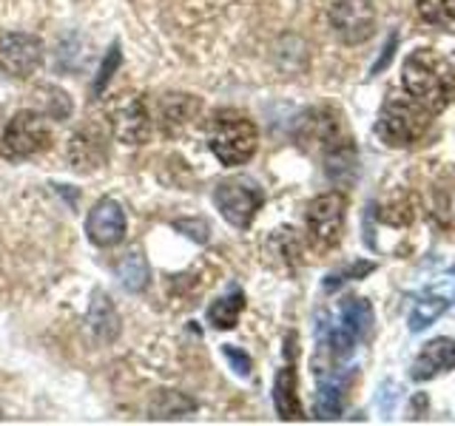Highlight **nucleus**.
<instances>
[{
  "instance_id": "f257e3e1",
  "label": "nucleus",
  "mask_w": 455,
  "mask_h": 426,
  "mask_svg": "<svg viewBox=\"0 0 455 426\" xmlns=\"http://www.w3.org/2000/svg\"><path fill=\"white\" fill-rule=\"evenodd\" d=\"M402 85L430 114H441L455 99V71L430 49L412 51L402 68Z\"/></svg>"
},
{
  "instance_id": "f03ea898",
  "label": "nucleus",
  "mask_w": 455,
  "mask_h": 426,
  "mask_svg": "<svg viewBox=\"0 0 455 426\" xmlns=\"http://www.w3.org/2000/svg\"><path fill=\"white\" fill-rule=\"evenodd\" d=\"M256 125L239 111H220L208 125V146L222 165H245L256 154Z\"/></svg>"
},
{
  "instance_id": "7ed1b4c3",
  "label": "nucleus",
  "mask_w": 455,
  "mask_h": 426,
  "mask_svg": "<svg viewBox=\"0 0 455 426\" xmlns=\"http://www.w3.org/2000/svg\"><path fill=\"white\" fill-rule=\"evenodd\" d=\"M433 114L427 111L416 99H404V97H393L381 106L379 122H376V134L384 146L390 148H407L412 142H419L427 128H430Z\"/></svg>"
},
{
  "instance_id": "20e7f679",
  "label": "nucleus",
  "mask_w": 455,
  "mask_h": 426,
  "mask_svg": "<svg viewBox=\"0 0 455 426\" xmlns=\"http://www.w3.org/2000/svg\"><path fill=\"white\" fill-rule=\"evenodd\" d=\"M52 142V128L40 111H20L6 125L4 139H0V154L12 162H20L46 151Z\"/></svg>"
},
{
  "instance_id": "39448f33",
  "label": "nucleus",
  "mask_w": 455,
  "mask_h": 426,
  "mask_svg": "<svg viewBox=\"0 0 455 426\" xmlns=\"http://www.w3.org/2000/svg\"><path fill=\"white\" fill-rule=\"evenodd\" d=\"M217 208L222 217L231 222L234 227H248L256 217V210L262 208L265 202V193L259 191V185L248 177H234V179H225L217 185Z\"/></svg>"
},
{
  "instance_id": "423d86ee",
  "label": "nucleus",
  "mask_w": 455,
  "mask_h": 426,
  "mask_svg": "<svg viewBox=\"0 0 455 426\" xmlns=\"http://www.w3.org/2000/svg\"><path fill=\"white\" fill-rule=\"evenodd\" d=\"M345 210H347V199L341 193H322L313 199L307 208V231L313 245L322 250L339 245L341 227H345Z\"/></svg>"
},
{
  "instance_id": "0eeeda50",
  "label": "nucleus",
  "mask_w": 455,
  "mask_h": 426,
  "mask_svg": "<svg viewBox=\"0 0 455 426\" xmlns=\"http://www.w3.org/2000/svg\"><path fill=\"white\" fill-rule=\"evenodd\" d=\"M331 26L341 43L359 46L376 32V6L373 0H336L331 6Z\"/></svg>"
},
{
  "instance_id": "6e6552de",
  "label": "nucleus",
  "mask_w": 455,
  "mask_h": 426,
  "mask_svg": "<svg viewBox=\"0 0 455 426\" xmlns=\"http://www.w3.org/2000/svg\"><path fill=\"white\" fill-rule=\"evenodd\" d=\"M108 117H111L114 137L125 142V146H142L151 134V117L140 97L120 94L117 103H111Z\"/></svg>"
},
{
  "instance_id": "1a4fd4ad",
  "label": "nucleus",
  "mask_w": 455,
  "mask_h": 426,
  "mask_svg": "<svg viewBox=\"0 0 455 426\" xmlns=\"http://www.w3.org/2000/svg\"><path fill=\"white\" fill-rule=\"evenodd\" d=\"M43 63V46L32 35H6L0 40V66L12 77H32Z\"/></svg>"
},
{
  "instance_id": "9d476101",
  "label": "nucleus",
  "mask_w": 455,
  "mask_h": 426,
  "mask_svg": "<svg viewBox=\"0 0 455 426\" xmlns=\"http://www.w3.org/2000/svg\"><path fill=\"white\" fill-rule=\"evenodd\" d=\"M85 233L100 248H111L125 236V213L123 208L114 202V199H103L97 202L89 213V222H85Z\"/></svg>"
},
{
  "instance_id": "9b49d317",
  "label": "nucleus",
  "mask_w": 455,
  "mask_h": 426,
  "mask_svg": "<svg viewBox=\"0 0 455 426\" xmlns=\"http://www.w3.org/2000/svg\"><path fill=\"white\" fill-rule=\"evenodd\" d=\"M455 369V338H433L421 347L410 367L412 381H430L441 373Z\"/></svg>"
},
{
  "instance_id": "f8f14e48",
  "label": "nucleus",
  "mask_w": 455,
  "mask_h": 426,
  "mask_svg": "<svg viewBox=\"0 0 455 426\" xmlns=\"http://www.w3.org/2000/svg\"><path fill=\"white\" fill-rule=\"evenodd\" d=\"M274 404L282 421H299L302 415V406H299V395H296V369L288 364L279 369L276 383H274Z\"/></svg>"
},
{
  "instance_id": "ddd939ff",
  "label": "nucleus",
  "mask_w": 455,
  "mask_h": 426,
  "mask_svg": "<svg viewBox=\"0 0 455 426\" xmlns=\"http://www.w3.org/2000/svg\"><path fill=\"white\" fill-rule=\"evenodd\" d=\"M450 307V296L447 293H424L416 304H412V310H410V319H407V324H410V330L412 333H421V330H427L433 321H438L441 316H444V310Z\"/></svg>"
},
{
  "instance_id": "4468645a",
  "label": "nucleus",
  "mask_w": 455,
  "mask_h": 426,
  "mask_svg": "<svg viewBox=\"0 0 455 426\" xmlns=\"http://www.w3.org/2000/svg\"><path fill=\"white\" fill-rule=\"evenodd\" d=\"M339 312H341V324L355 338H367L370 330H373V307H370L367 298H345Z\"/></svg>"
},
{
  "instance_id": "2eb2a0df",
  "label": "nucleus",
  "mask_w": 455,
  "mask_h": 426,
  "mask_svg": "<svg viewBox=\"0 0 455 426\" xmlns=\"http://www.w3.org/2000/svg\"><path fill=\"white\" fill-rule=\"evenodd\" d=\"M242 307H245V296H242V290H231L228 296H222L220 302H213L208 307V321L217 327V330H231L239 321Z\"/></svg>"
},
{
  "instance_id": "dca6fc26",
  "label": "nucleus",
  "mask_w": 455,
  "mask_h": 426,
  "mask_svg": "<svg viewBox=\"0 0 455 426\" xmlns=\"http://www.w3.org/2000/svg\"><path fill=\"white\" fill-rule=\"evenodd\" d=\"M117 276H120V281H123V288H125V290L140 293V290L148 284V279H151V270H148L146 256H140V253H125L123 259H120V264H117Z\"/></svg>"
},
{
  "instance_id": "f3484780",
  "label": "nucleus",
  "mask_w": 455,
  "mask_h": 426,
  "mask_svg": "<svg viewBox=\"0 0 455 426\" xmlns=\"http://www.w3.org/2000/svg\"><path fill=\"white\" fill-rule=\"evenodd\" d=\"M341 406H345V387L336 378H322L319 392H316V418H339Z\"/></svg>"
},
{
  "instance_id": "a211bd4d",
  "label": "nucleus",
  "mask_w": 455,
  "mask_h": 426,
  "mask_svg": "<svg viewBox=\"0 0 455 426\" xmlns=\"http://www.w3.org/2000/svg\"><path fill=\"white\" fill-rule=\"evenodd\" d=\"M106 156V142L100 137H89V131L71 139V162L75 168H92Z\"/></svg>"
},
{
  "instance_id": "6ab92c4d",
  "label": "nucleus",
  "mask_w": 455,
  "mask_h": 426,
  "mask_svg": "<svg viewBox=\"0 0 455 426\" xmlns=\"http://www.w3.org/2000/svg\"><path fill=\"white\" fill-rule=\"evenodd\" d=\"M92 324H94V330L100 338H117L120 333V319H117V312H114V304L108 302L106 296H94V304H92Z\"/></svg>"
},
{
  "instance_id": "aec40b11",
  "label": "nucleus",
  "mask_w": 455,
  "mask_h": 426,
  "mask_svg": "<svg viewBox=\"0 0 455 426\" xmlns=\"http://www.w3.org/2000/svg\"><path fill=\"white\" fill-rule=\"evenodd\" d=\"M416 9L424 23L455 26V0H416Z\"/></svg>"
},
{
  "instance_id": "412c9836",
  "label": "nucleus",
  "mask_w": 455,
  "mask_h": 426,
  "mask_svg": "<svg viewBox=\"0 0 455 426\" xmlns=\"http://www.w3.org/2000/svg\"><path fill=\"white\" fill-rule=\"evenodd\" d=\"M355 341H359V338H355L345 324L331 327V330H327V347H331L333 359H339V361L350 359V355H353V347H355Z\"/></svg>"
},
{
  "instance_id": "4be33fe9",
  "label": "nucleus",
  "mask_w": 455,
  "mask_h": 426,
  "mask_svg": "<svg viewBox=\"0 0 455 426\" xmlns=\"http://www.w3.org/2000/svg\"><path fill=\"white\" fill-rule=\"evenodd\" d=\"M43 91L49 94L46 99H43V103H49V106H43V108H46L49 117H52V120H66L68 114H71V99L66 97V91L54 89V85H43Z\"/></svg>"
},
{
  "instance_id": "5701e85b",
  "label": "nucleus",
  "mask_w": 455,
  "mask_h": 426,
  "mask_svg": "<svg viewBox=\"0 0 455 426\" xmlns=\"http://www.w3.org/2000/svg\"><path fill=\"white\" fill-rule=\"evenodd\" d=\"M379 217H381V222H387V225H410L412 222V199L402 193V196H398V202H390L379 213Z\"/></svg>"
},
{
  "instance_id": "b1692460",
  "label": "nucleus",
  "mask_w": 455,
  "mask_h": 426,
  "mask_svg": "<svg viewBox=\"0 0 455 426\" xmlns=\"http://www.w3.org/2000/svg\"><path fill=\"white\" fill-rule=\"evenodd\" d=\"M376 270V264L373 262H355V264H350L347 270H339V273H331L324 279V290H336L339 284H345V281H350V279H364L367 273H373Z\"/></svg>"
},
{
  "instance_id": "393cba45",
  "label": "nucleus",
  "mask_w": 455,
  "mask_h": 426,
  "mask_svg": "<svg viewBox=\"0 0 455 426\" xmlns=\"http://www.w3.org/2000/svg\"><path fill=\"white\" fill-rule=\"evenodd\" d=\"M120 46L114 43V46L108 49V54H106V60H103V66H100V75H97V80H94V94H103V89L108 85V80H111V75L117 71V66H120Z\"/></svg>"
},
{
  "instance_id": "a878e982",
  "label": "nucleus",
  "mask_w": 455,
  "mask_h": 426,
  "mask_svg": "<svg viewBox=\"0 0 455 426\" xmlns=\"http://www.w3.org/2000/svg\"><path fill=\"white\" fill-rule=\"evenodd\" d=\"M222 352H225V359L231 361V367H234V373H239V375H251V359L245 352H239L236 347H231V344H225L222 347Z\"/></svg>"
},
{
  "instance_id": "bb28decb",
  "label": "nucleus",
  "mask_w": 455,
  "mask_h": 426,
  "mask_svg": "<svg viewBox=\"0 0 455 426\" xmlns=\"http://www.w3.org/2000/svg\"><path fill=\"white\" fill-rule=\"evenodd\" d=\"M395 46H398V35L393 32V35H390V40H387V46L381 49V57H379V60H376V66H373V75H381V71H384V66H390L393 54H395Z\"/></svg>"
},
{
  "instance_id": "cd10ccee",
  "label": "nucleus",
  "mask_w": 455,
  "mask_h": 426,
  "mask_svg": "<svg viewBox=\"0 0 455 426\" xmlns=\"http://www.w3.org/2000/svg\"><path fill=\"white\" fill-rule=\"evenodd\" d=\"M177 231H191L188 236L196 239V241H205L208 239V225L205 222H188V219H182V222H177Z\"/></svg>"
}]
</instances>
